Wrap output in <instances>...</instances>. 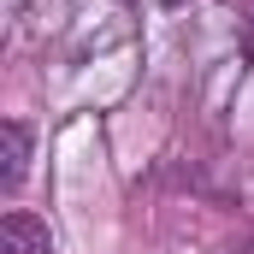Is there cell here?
Returning <instances> with one entry per match:
<instances>
[{
	"instance_id": "cell-2",
	"label": "cell",
	"mask_w": 254,
	"mask_h": 254,
	"mask_svg": "<svg viewBox=\"0 0 254 254\" xmlns=\"http://www.w3.org/2000/svg\"><path fill=\"white\" fill-rule=\"evenodd\" d=\"M0 160H6V166H0V184H6V190H18V184H24V166H30V136H24L18 119H6V125H0Z\"/></svg>"
},
{
	"instance_id": "cell-3",
	"label": "cell",
	"mask_w": 254,
	"mask_h": 254,
	"mask_svg": "<svg viewBox=\"0 0 254 254\" xmlns=\"http://www.w3.org/2000/svg\"><path fill=\"white\" fill-rule=\"evenodd\" d=\"M249 54H254V30H249Z\"/></svg>"
},
{
	"instance_id": "cell-1",
	"label": "cell",
	"mask_w": 254,
	"mask_h": 254,
	"mask_svg": "<svg viewBox=\"0 0 254 254\" xmlns=\"http://www.w3.org/2000/svg\"><path fill=\"white\" fill-rule=\"evenodd\" d=\"M0 254H54V237H48V225H42L36 213L12 207V213L0 219Z\"/></svg>"
}]
</instances>
